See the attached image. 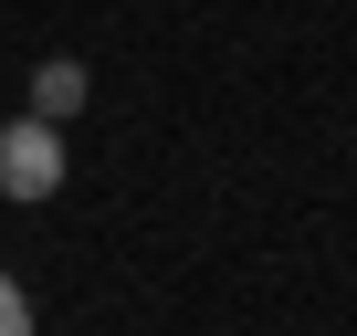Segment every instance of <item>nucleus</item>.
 I'll use <instances>...</instances> for the list:
<instances>
[{
	"label": "nucleus",
	"mask_w": 357,
	"mask_h": 336,
	"mask_svg": "<svg viewBox=\"0 0 357 336\" xmlns=\"http://www.w3.org/2000/svg\"><path fill=\"white\" fill-rule=\"evenodd\" d=\"M53 190H63L53 116H11V126H0V200H53Z\"/></svg>",
	"instance_id": "f257e3e1"
},
{
	"label": "nucleus",
	"mask_w": 357,
	"mask_h": 336,
	"mask_svg": "<svg viewBox=\"0 0 357 336\" xmlns=\"http://www.w3.org/2000/svg\"><path fill=\"white\" fill-rule=\"evenodd\" d=\"M84 105H95V84H84V63H74V53H53V63L32 74V116H53V126H63V116H84Z\"/></svg>",
	"instance_id": "f03ea898"
},
{
	"label": "nucleus",
	"mask_w": 357,
	"mask_h": 336,
	"mask_svg": "<svg viewBox=\"0 0 357 336\" xmlns=\"http://www.w3.org/2000/svg\"><path fill=\"white\" fill-rule=\"evenodd\" d=\"M0 336H32V305H22V284L0 273Z\"/></svg>",
	"instance_id": "7ed1b4c3"
}]
</instances>
